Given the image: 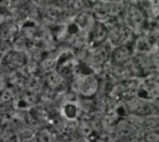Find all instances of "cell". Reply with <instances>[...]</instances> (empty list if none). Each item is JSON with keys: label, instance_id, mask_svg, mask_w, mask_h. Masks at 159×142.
Listing matches in <instances>:
<instances>
[{"label": "cell", "instance_id": "cell-1", "mask_svg": "<svg viewBox=\"0 0 159 142\" xmlns=\"http://www.w3.org/2000/svg\"><path fill=\"white\" fill-rule=\"evenodd\" d=\"M100 87V81L93 73L84 74L76 82V90L84 97H93Z\"/></svg>", "mask_w": 159, "mask_h": 142}, {"label": "cell", "instance_id": "cell-3", "mask_svg": "<svg viewBox=\"0 0 159 142\" xmlns=\"http://www.w3.org/2000/svg\"><path fill=\"white\" fill-rule=\"evenodd\" d=\"M64 110H65V115L70 119H73L77 115V107L72 103L66 104Z\"/></svg>", "mask_w": 159, "mask_h": 142}, {"label": "cell", "instance_id": "cell-4", "mask_svg": "<svg viewBox=\"0 0 159 142\" xmlns=\"http://www.w3.org/2000/svg\"><path fill=\"white\" fill-rule=\"evenodd\" d=\"M151 100H152L151 104L153 106V109H154L156 115H159V95L155 97L154 99H152Z\"/></svg>", "mask_w": 159, "mask_h": 142}, {"label": "cell", "instance_id": "cell-2", "mask_svg": "<svg viewBox=\"0 0 159 142\" xmlns=\"http://www.w3.org/2000/svg\"><path fill=\"white\" fill-rule=\"evenodd\" d=\"M92 33H91V40L94 42L95 46H100L102 44H104L106 39L109 36L108 29L105 25H103L102 22L96 21V23L93 24L91 27Z\"/></svg>", "mask_w": 159, "mask_h": 142}]
</instances>
